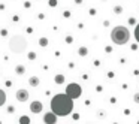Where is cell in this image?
Listing matches in <instances>:
<instances>
[{"instance_id":"cell-9","label":"cell","mask_w":139,"mask_h":124,"mask_svg":"<svg viewBox=\"0 0 139 124\" xmlns=\"http://www.w3.org/2000/svg\"><path fill=\"white\" fill-rule=\"evenodd\" d=\"M5 102H6V94H5V91L0 88V106H3Z\"/></svg>"},{"instance_id":"cell-4","label":"cell","mask_w":139,"mask_h":124,"mask_svg":"<svg viewBox=\"0 0 139 124\" xmlns=\"http://www.w3.org/2000/svg\"><path fill=\"white\" fill-rule=\"evenodd\" d=\"M81 93H82V88H81V85L79 84H69L67 87H66V94L72 99V100H75V99H78L79 96H81Z\"/></svg>"},{"instance_id":"cell-5","label":"cell","mask_w":139,"mask_h":124,"mask_svg":"<svg viewBox=\"0 0 139 124\" xmlns=\"http://www.w3.org/2000/svg\"><path fill=\"white\" fill-rule=\"evenodd\" d=\"M44 123L45 124H55L57 123V115L54 112H46L44 117Z\"/></svg>"},{"instance_id":"cell-14","label":"cell","mask_w":139,"mask_h":124,"mask_svg":"<svg viewBox=\"0 0 139 124\" xmlns=\"http://www.w3.org/2000/svg\"><path fill=\"white\" fill-rule=\"evenodd\" d=\"M135 37H136V40L139 42V24L136 26V29H135Z\"/></svg>"},{"instance_id":"cell-20","label":"cell","mask_w":139,"mask_h":124,"mask_svg":"<svg viewBox=\"0 0 139 124\" xmlns=\"http://www.w3.org/2000/svg\"><path fill=\"white\" fill-rule=\"evenodd\" d=\"M55 3H57V2H55V0H49V5H52V6H54V5H55Z\"/></svg>"},{"instance_id":"cell-10","label":"cell","mask_w":139,"mask_h":124,"mask_svg":"<svg viewBox=\"0 0 139 124\" xmlns=\"http://www.w3.org/2000/svg\"><path fill=\"white\" fill-rule=\"evenodd\" d=\"M15 72H16V73H18V75H23V73H24V72H26V67H24V66H21V64H19V66H16Z\"/></svg>"},{"instance_id":"cell-1","label":"cell","mask_w":139,"mask_h":124,"mask_svg":"<svg viewBox=\"0 0 139 124\" xmlns=\"http://www.w3.org/2000/svg\"><path fill=\"white\" fill-rule=\"evenodd\" d=\"M73 111V100L67 94H55L51 99V112L57 117H66Z\"/></svg>"},{"instance_id":"cell-13","label":"cell","mask_w":139,"mask_h":124,"mask_svg":"<svg viewBox=\"0 0 139 124\" xmlns=\"http://www.w3.org/2000/svg\"><path fill=\"white\" fill-rule=\"evenodd\" d=\"M19 123H21V124H29V123H30V120H29L27 117H23V118L19 120Z\"/></svg>"},{"instance_id":"cell-19","label":"cell","mask_w":139,"mask_h":124,"mask_svg":"<svg viewBox=\"0 0 139 124\" xmlns=\"http://www.w3.org/2000/svg\"><path fill=\"white\" fill-rule=\"evenodd\" d=\"M135 23H136V19H135V18H130V19H129V24H135Z\"/></svg>"},{"instance_id":"cell-17","label":"cell","mask_w":139,"mask_h":124,"mask_svg":"<svg viewBox=\"0 0 139 124\" xmlns=\"http://www.w3.org/2000/svg\"><path fill=\"white\" fill-rule=\"evenodd\" d=\"M29 58H30V60H34V58H36V54H34V52H30V54H29Z\"/></svg>"},{"instance_id":"cell-3","label":"cell","mask_w":139,"mask_h":124,"mask_svg":"<svg viewBox=\"0 0 139 124\" xmlns=\"http://www.w3.org/2000/svg\"><path fill=\"white\" fill-rule=\"evenodd\" d=\"M9 49H11L12 52H15V54L24 52V51L27 49V40H26V37L21 36V34L12 36L11 40H9Z\"/></svg>"},{"instance_id":"cell-7","label":"cell","mask_w":139,"mask_h":124,"mask_svg":"<svg viewBox=\"0 0 139 124\" xmlns=\"http://www.w3.org/2000/svg\"><path fill=\"white\" fill-rule=\"evenodd\" d=\"M42 108H44V105H42L41 102H37V100L31 102V105H30V111L33 112V114H39V112H42Z\"/></svg>"},{"instance_id":"cell-16","label":"cell","mask_w":139,"mask_h":124,"mask_svg":"<svg viewBox=\"0 0 139 124\" xmlns=\"http://www.w3.org/2000/svg\"><path fill=\"white\" fill-rule=\"evenodd\" d=\"M121 11H123V9H121V6H115V9H114V12H115V14H121Z\"/></svg>"},{"instance_id":"cell-11","label":"cell","mask_w":139,"mask_h":124,"mask_svg":"<svg viewBox=\"0 0 139 124\" xmlns=\"http://www.w3.org/2000/svg\"><path fill=\"white\" fill-rule=\"evenodd\" d=\"M54 79H55V84H63L64 82V76L63 75H55Z\"/></svg>"},{"instance_id":"cell-15","label":"cell","mask_w":139,"mask_h":124,"mask_svg":"<svg viewBox=\"0 0 139 124\" xmlns=\"http://www.w3.org/2000/svg\"><path fill=\"white\" fill-rule=\"evenodd\" d=\"M87 52H88L87 48H81V49H79V54H81V55H87Z\"/></svg>"},{"instance_id":"cell-2","label":"cell","mask_w":139,"mask_h":124,"mask_svg":"<svg viewBox=\"0 0 139 124\" xmlns=\"http://www.w3.org/2000/svg\"><path fill=\"white\" fill-rule=\"evenodd\" d=\"M111 39L117 45H124L130 39V31H129L127 27H124V26H117V27H114L112 31H111Z\"/></svg>"},{"instance_id":"cell-12","label":"cell","mask_w":139,"mask_h":124,"mask_svg":"<svg viewBox=\"0 0 139 124\" xmlns=\"http://www.w3.org/2000/svg\"><path fill=\"white\" fill-rule=\"evenodd\" d=\"M39 44H41V47H46L48 45V39L46 37H41L39 39Z\"/></svg>"},{"instance_id":"cell-18","label":"cell","mask_w":139,"mask_h":124,"mask_svg":"<svg viewBox=\"0 0 139 124\" xmlns=\"http://www.w3.org/2000/svg\"><path fill=\"white\" fill-rule=\"evenodd\" d=\"M133 99H135V102H136V103H139V93L135 94V97H133Z\"/></svg>"},{"instance_id":"cell-8","label":"cell","mask_w":139,"mask_h":124,"mask_svg":"<svg viewBox=\"0 0 139 124\" xmlns=\"http://www.w3.org/2000/svg\"><path fill=\"white\" fill-rule=\"evenodd\" d=\"M29 84H30L31 87H37V85H39V78L37 76H31L30 79H29Z\"/></svg>"},{"instance_id":"cell-6","label":"cell","mask_w":139,"mask_h":124,"mask_svg":"<svg viewBox=\"0 0 139 124\" xmlns=\"http://www.w3.org/2000/svg\"><path fill=\"white\" fill-rule=\"evenodd\" d=\"M16 100H18V102H27V100H29V93H27V90H23V88H21V90H18V91H16Z\"/></svg>"}]
</instances>
